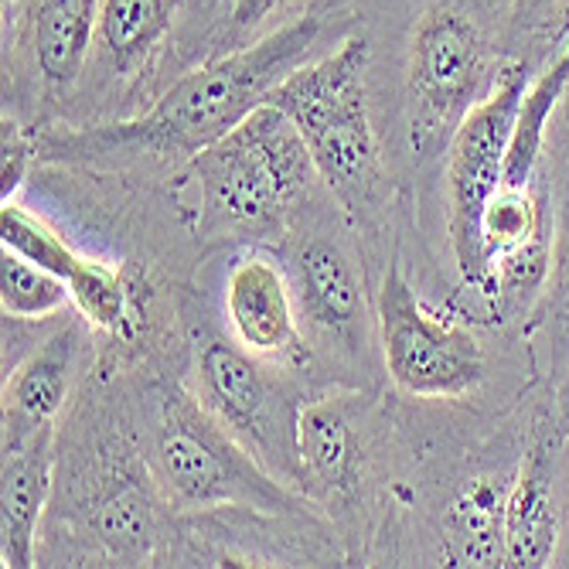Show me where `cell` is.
Masks as SVG:
<instances>
[{"label": "cell", "instance_id": "cell-24", "mask_svg": "<svg viewBox=\"0 0 569 569\" xmlns=\"http://www.w3.org/2000/svg\"><path fill=\"white\" fill-rule=\"evenodd\" d=\"M549 270V242L546 236H536L529 242H519L491 260L495 273V293H529L542 283Z\"/></svg>", "mask_w": 569, "mask_h": 569}, {"label": "cell", "instance_id": "cell-23", "mask_svg": "<svg viewBox=\"0 0 569 569\" xmlns=\"http://www.w3.org/2000/svg\"><path fill=\"white\" fill-rule=\"evenodd\" d=\"M485 249L495 260L498 252L542 236V212L529 188H498L481 219Z\"/></svg>", "mask_w": 569, "mask_h": 569}, {"label": "cell", "instance_id": "cell-12", "mask_svg": "<svg viewBox=\"0 0 569 569\" xmlns=\"http://www.w3.org/2000/svg\"><path fill=\"white\" fill-rule=\"evenodd\" d=\"M76 328L51 335L4 382V450L51 427L69 396L76 372Z\"/></svg>", "mask_w": 569, "mask_h": 569}, {"label": "cell", "instance_id": "cell-9", "mask_svg": "<svg viewBox=\"0 0 569 569\" xmlns=\"http://www.w3.org/2000/svg\"><path fill=\"white\" fill-rule=\"evenodd\" d=\"M226 315L236 341L260 355L283 358L297 351V297L287 273L263 252H246L226 280Z\"/></svg>", "mask_w": 569, "mask_h": 569}, {"label": "cell", "instance_id": "cell-21", "mask_svg": "<svg viewBox=\"0 0 569 569\" xmlns=\"http://www.w3.org/2000/svg\"><path fill=\"white\" fill-rule=\"evenodd\" d=\"M0 242H4V249L24 256L34 267L56 273L62 280H69L82 260L56 229H48L38 216L24 212L14 201H4V209H0Z\"/></svg>", "mask_w": 569, "mask_h": 569}, {"label": "cell", "instance_id": "cell-16", "mask_svg": "<svg viewBox=\"0 0 569 569\" xmlns=\"http://www.w3.org/2000/svg\"><path fill=\"white\" fill-rule=\"evenodd\" d=\"M181 0H99L96 59L113 76H137L171 34Z\"/></svg>", "mask_w": 569, "mask_h": 569}, {"label": "cell", "instance_id": "cell-10", "mask_svg": "<svg viewBox=\"0 0 569 569\" xmlns=\"http://www.w3.org/2000/svg\"><path fill=\"white\" fill-rule=\"evenodd\" d=\"M56 460V423L4 450L0 475V562L8 569L34 566L38 526L51 491Z\"/></svg>", "mask_w": 569, "mask_h": 569}, {"label": "cell", "instance_id": "cell-3", "mask_svg": "<svg viewBox=\"0 0 569 569\" xmlns=\"http://www.w3.org/2000/svg\"><path fill=\"white\" fill-rule=\"evenodd\" d=\"M369 41L345 38L335 51L290 72L267 102L303 133L321 181L345 201H366L379 178V143L369 117Z\"/></svg>", "mask_w": 569, "mask_h": 569}, {"label": "cell", "instance_id": "cell-5", "mask_svg": "<svg viewBox=\"0 0 569 569\" xmlns=\"http://www.w3.org/2000/svg\"><path fill=\"white\" fill-rule=\"evenodd\" d=\"M526 89H529L526 66H508L505 72H498L491 92L460 120L450 140L447 198H450L453 260L463 283H471L488 297H495V273L481 236V219L488 201L501 188L508 143H511L515 120H519Z\"/></svg>", "mask_w": 569, "mask_h": 569}, {"label": "cell", "instance_id": "cell-19", "mask_svg": "<svg viewBox=\"0 0 569 569\" xmlns=\"http://www.w3.org/2000/svg\"><path fill=\"white\" fill-rule=\"evenodd\" d=\"M72 300L69 283L56 273H48L34 267L24 256L4 249V260H0V307H4L8 318L34 321L56 315L59 307Z\"/></svg>", "mask_w": 569, "mask_h": 569}, {"label": "cell", "instance_id": "cell-2", "mask_svg": "<svg viewBox=\"0 0 569 569\" xmlns=\"http://www.w3.org/2000/svg\"><path fill=\"white\" fill-rule=\"evenodd\" d=\"M201 191L204 226L236 236H267L283 226L318 164L293 120L263 102L236 130L188 161Z\"/></svg>", "mask_w": 569, "mask_h": 569}, {"label": "cell", "instance_id": "cell-13", "mask_svg": "<svg viewBox=\"0 0 569 569\" xmlns=\"http://www.w3.org/2000/svg\"><path fill=\"white\" fill-rule=\"evenodd\" d=\"M300 481L321 495H351L361 475V443L338 399H315L297 417Z\"/></svg>", "mask_w": 569, "mask_h": 569}, {"label": "cell", "instance_id": "cell-14", "mask_svg": "<svg viewBox=\"0 0 569 569\" xmlns=\"http://www.w3.org/2000/svg\"><path fill=\"white\" fill-rule=\"evenodd\" d=\"M559 542V515L549 488L546 453L536 450L522 463L505 501V566L542 569L552 562Z\"/></svg>", "mask_w": 569, "mask_h": 569}, {"label": "cell", "instance_id": "cell-6", "mask_svg": "<svg viewBox=\"0 0 569 569\" xmlns=\"http://www.w3.org/2000/svg\"><path fill=\"white\" fill-rule=\"evenodd\" d=\"M382 358L389 379L423 399H450L481 386L485 351L471 331L433 318L399 267L379 283L376 297Z\"/></svg>", "mask_w": 569, "mask_h": 569}, {"label": "cell", "instance_id": "cell-17", "mask_svg": "<svg viewBox=\"0 0 569 569\" xmlns=\"http://www.w3.org/2000/svg\"><path fill=\"white\" fill-rule=\"evenodd\" d=\"M566 92H569V34L559 44L556 59L529 82V89L522 96L519 120H515L508 158H505L501 188H529V181L536 174V164L542 158V147H546L549 120H552L559 99Z\"/></svg>", "mask_w": 569, "mask_h": 569}, {"label": "cell", "instance_id": "cell-8", "mask_svg": "<svg viewBox=\"0 0 569 569\" xmlns=\"http://www.w3.org/2000/svg\"><path fill=\"white\" fill-rule=\"evenodd\" d=\"M406 72L417 123L427 133L457 130L495 86H488V41L457 4H437L420 18Z\"/></svg>", "mask_w": 569, "mask_h": 569}, {"label": "cell", "instance_id": "cell-7", "mask_svg": "<svg viewBox=\"0 0 569 569\" xmlns=\"http://www.w3.org/2000/svg\"><path fill=\"white\" fill-rule=\"evenodd\" d=\"M198 399L270 475L290 488L300 485V406L263 372L252 351L229 341H204L198 351Z\"/></svg>", "mask_w": 569, "mask_h": 569}, {"label": "cell", "instance_id": "cell-26", "mask_svg": "<svg viewBox=\"0 0 569 569\" xmlns=\"http://www.w3.org/2000/svg\"><path fill=\"white\" fill-rule=\"evenodd\" d=\"M290 0H232V11H229V34L236 41H246L249 34L263 31L267 21L283 11Z\"/></svg>", "mask_w": 569, "mask_h": 569}, {"label": "cell", "instance_id": "cell-20", "mask_svg": "<svg viewBox=\"0 0 569 569\" xmlns=\"http://www.w3.org/2000/svg\"><path fill=\"white\" fill-rule=\"evenodd\" d=\"M69 293L79 307V315L110 331V335H127L130 331V293L120 280L117 270H110L107 263L99 260H79V267L72 270V277L66 280Z\"/></svg>", "mask_w": 569, "mask_h": 569}, {"label": "cell", "instance_id": "cell-22", "mask_svg": "<svg viewBox=\"0 0 569 569\" xmlns=\"http://www.w3.org/2000/svg\"><path fill=\"white\" fill-rule=\"evenodd\" d=\"M96 526L102 542H110L120 556H137L147 552L153 539V508L150 495L137 481L117 485L99 505Z\"/></svg>", "mask_w": 569, "mask_h": 569}, {"label": "cell", "instance_id": "cell-11", "mask_svg": "<svg viewBox=\"0 0 569 569\" xmlns=\"http://www.w3.org/2000/svg\"><path fill=\"white\" fill-rule=\"evenodd\" d=\"M290 267L297 315L325 335H348L366 310V293L351 256L338 242L315 236L297 246Z\"/></svg>", "mask_w": 569, "mask_h": 569}, {"label": "cell", "instance_id": "cell-15", "mask_svg": "<svg viewBox=\"0 0 569 569\" xmlns=\"http://www.w3.org/2000/svg\"><path fill=\"white\" fill-rule=\"evenodd\" d=\"M99 0H38L28 21V48L38 76L66 89L72 86L92 51Z\"/></svg>", "mask_w": 569, "mask_h": 569}, {"label": "cell", "instance_id": "cell-4", "mask_svg": "<svg viewBox=\"0 0 569 569\" xmlns=\"http://www.w3.org/2000/svg\"><path fill=\"white\" fill-rule=\"evenodd\" d=\"M153 471L178 508H256L297 511V488L270 475L201 399L184 389H168L161 399V427L153 440Z\"/></svg>", "mask_w": 569, "mask_h": 569}, {"label": "cell", "instance_id": "cell-25", "mask_svg": "<svg viewBox=\"0 0 569 569\" xmlns=\"http://www.w3.org/2000/svg\"><path fill=\"white\" fill-rule=\"evenodd\" d=\"M34 161H38V137L24 133L18 120L4 117V123H0V198L4 201L14 198Z\"/></svg>", "mask_w": 569, "mask_h": 569}, {"label": "cell", "instance_id": "cell-1", "mask_svg": "<svg viewBox=\"0 0 569 569\" xmlns=\"http://www.w3.org/2000/svg\"><path fill=\"white\" fill-rule=\"evenodd\" d=\"M328 28L325 14H303L239 44L229 56L178 79L143 117L96 123L82 130H44L38 161L51 164H113L133 158H194L236 130L270 92L318 51Z\"/></svg>", "mask_w": 569, "mask_h": 569}, {"label": "cell", "instance_id": "cell-18", "mask_svg": "<svg viewBox=\"0 0 569 569\" xmlns=\"http://www.w3.org/2000/svg\"><path fill=\"white\" fill-rule=\"evenodd\" d=\"M505 501L508 491H498L491 481H478L460 495L450 511L460 559L471 566H505Z\"/></svg>", "mask_w": 569, "mask_h": 569}]
</instances>
